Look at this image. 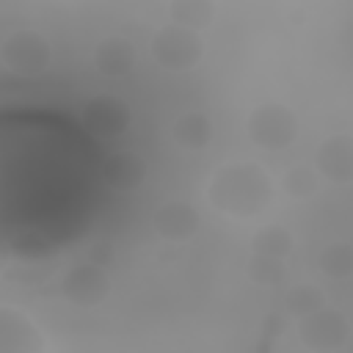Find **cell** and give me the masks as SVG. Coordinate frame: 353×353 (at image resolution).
Masks as SVG:
<instances>
[{
    "mask_svg": "<svg viewBox=\"0 0 353 353\" xmlns=\"http://www.w3.org/2000/svg\"><path fill=\"white\" fill-rule=\"evenodd\" d=\"M207 199L223 215L254 218L273 201V182L256 163H229L212 174Z\"/></svg>",
    "mask_w": 353,
    "mask_h": 353,
    "instance_id": "cell-1",
    "label": "cell"
},
{
    "mask_svg": "<svg viewBox=\"0 0 353 353\" xmlns=\"http://www.w3.org/2000/svg\"><path fill=\"white\" fill-rule=\"evenodd\" d=\"M245 135L259 149L281 152L292 146L298 138V116L290 105H281V102L256 105L245 119Z\"/></svg>",
    "mask_w": 353,
    "mask_h": 353,
    "instance_id": "cell-2",
    "label": "cell"
},
{
    "mask_svg": "<svg viewBox=\"0 0 353 353\" xmlns=\"http://www.w3.org/2000/svg\"><path fill=\"white\" fill-rule=\"evenodd\" d=\"M52 61V47L44 33L33 28L14 30L0 44V63L6 72L17 77H36L41 74Z\"/></svg>",
    "mask_w": 353,
    "mask_h": 353,
    "instance_id": "cell-3",
    "label": "cell"
},
{
    "mask_svg": "<svg viewBox=\"0 0 353 353\" xmlns=\"http://www.w3.org/2000/svg\"><path fill=\"white\" fill-rule=\"evenodd\" d=\"M204 55V41L196 30L182 25H163L152 39V58L168 72H188Z\"/></svg>",
    "mask_w": 353,
    "mask_h": 353,
    "instance_id": "cell-4",
    "label": "cell"
},
{
    "mask_svg": "<svg viewBox=\"0 0 353 353\" xmlns=\"http://www.w3.org/2000/svg\"><path fill=\"white\" fill-rule=\"evenodd\" d=\"M350 325L339 309L323 306L298 320V339L312 353H334L347 342Z\"/></svg>",
    "mask_w": 353,
    "mask_h": 353,
    "instance_id": "cell-5",
    "label": "cell"
},
{
    "mask_svg": "<svg viewBox=\"0 0 353 353\" xmlns=\"http://www.w3.org/2000/svg\"><path fill=\"white\" fill-rule=\"evenodd\" d=\"M61 292L69 303L80 306V309H94L99 306L108 292H110V276L102 265L94 262H80L74 268H69L61 279Z\"/></svg>",
    "mask_w": 353,
    "mask_h": 353,
    "instance_id": "cell-6",
    "label": "cell"
},
{
    "mask_svg": "<svg viewBox=\"0 0 353 353\" xmlns=\"http://www.w3.org/2000/svg\"><path fill=\"white\" fill-rule=\"evenodd\" d=\"M83 124L88 127V132L94 138H119L130 130L132 124V110L121 97L113 94H99L94 99L85 102L83 108Z\"/></svg>",
    "mask_w": 353,
    "mask_h": 353,
    "instance_id": "cell-7",
    "label": "cell"
},
{
    "mask_svg": "<svg viewBox=\"0 0 353 353\" xmlns=\"http://www.w3.org/2000/svg\"><path fill=\"white\" fill-rule=\"evenodd\" d=\"M314 171L334 185H350L353 182V135L334 132L323 138L314 152Z\"/></svg>",
    "mask_w": 353,
    "mask_h": 353,
    "instance_id": "cell-8",
    "label": "cell"
},
{
    "mask_svg": "<svg viewBox=\"0 0 353 353\" xmlns=\"http://www.w3.org/2000/svg\"><path fill=\"white\" fill-rule=\"evenodd\" d=\"M0 353H47L33 320L14 306H0Z\"/></svg>",
    "mask_w": 353,
    "mask_h": 353,
    "instance_id": "cell-9",
    "label": "cell"
},
{
    "mask_svg": "<svg viewBox=\"0 0 353 353\" xmlns=\"http://www.w3.org/2000/svg\"><path fill=\"white\" fill-rule=\"evenodd\" d=\"M154 232L168 240V243H188L199 232V212L188 201H165L163 207L154 210Z\"/></svg>",
    "mask_w": 353,
    "mask_h": 353,
    "instance_id": "cell-10",
    "label": "cell"
},
{
    "mask_svg": "<svg viewBox=\"0 0 353 353\" xmlns=\"http://www.w3.org/2000/svg\"><path fill=\"white\" fill-rule=\"evenodd\" d=\"M102 179L108 188L119 190V193H130L138 190L146 179V160L135 152H116L102 163Z\"/></svg>",
    "mask_w": 353,
    "mask_h": 353,
    "instance_id": "cell-11",
    "label": "cell"
},
{
    "mask_svg": "<svg viewBox=\"0 0 353 353\" xmlns=\"http://www.w3.org/2000/svg\"><path fill=\"white\" fill-rule=\"evenodd\" d=\"M135 47L124 36H105L94 47V66L105 77H124L135 66Z\"/></svg>",
    "mask_w": 353,
    "mask_h": 353,
    "instance_id": "cell-12",
    "label": "cell"
},
{
    "mask_svg": "<svg viewBox=\"0 0 353 353\" xmlns=\"http://www.w3.org/2000/svg\"><path fill=\"white\" fill-rule=\"evenodd\" d=\"M171 135L174 141L182 146V149H190V152H201L212 143V135H215V127L210 121L207 113L201 110H188L182 116H176V121L171 124Z\"/></svg>",
    "mask_w": 353,
    "mask_h": 353,
    "instance_id": "cell-13",
    "label": "cell"
},
{
    "mask_svg": "<svg viewBox=\"0 0 353 353\" xmlns=\"http://www.w3.org/2000/svg\"><path fill=\"white\" fill-rule=\"evenodd\" d=\"M218 8L212 0H171L168 3V17L174 25H182L188 30H204L212 25Z\"/></svg>",
    "mask_w": 353,
    "mask_h": 353,
    "instance_id": "cell-14",
    "label": "cell"
},
{
    "mask_svg": "<svg viewBox=\"0 0 353 353\" xmlns=\"http://www.w3.org/2000/svg\"><path fill=\"white\" fill-rule=\"evenodd\" d=\"M251 251L254 254H262V256H276V259H284L290 251H292V234L279 226V223H265L254 232L251 237Z\"/></svg>",
    "mask_w": 353,
    "mask_h": 353,
    "instance_id": "cell-15",
    "label": "cell"
},
{
    "mask_svg": "<svg viewBox=\"0 0 353 353\" xmlns=\"http://www.w3.org/2000/svg\"><path fill=\"white\" fill-rule=\"evenodd\" d=\"M325 306V292L317 284H295L284 292V312L295 320Z\"/></svg>",
    "mask_w": 353,
    "mask_h": 353,
    "instance_id": "cell-16",
    "label": "cell"
},
{
    "mask_svg": "<svg viewBox=\"0 0 353 353\" xmlns=\"http://www.w3.org/2000/svg\"><path fill=\"white\" fill-rule=\"evenodd\" d=\"M245 273L259 287H281L287 281V265H284V259H276V256L251 254L248 265H245Z\"/></svg>",
    "mask_w": 353,
    "mask_h": 353,
    "instance_id": "cell-17",
    "label": "cell"
},
{
    "mask_svg": "<svg viewBox=\"0 0 353 353\" xmlns=\"http://www.w3.org/2000/svg\"><path fill=\"white\" fill-rule=\"evenodd\" d=\"M320 270L328 279H350L353 276V245L350 243H331L317 256Z\"/></svg>",
    "mask_w": 353,
    "mask_h": 353,
    "instance_id": "cell-18",
    "label": "cell"
},
{
    "mask_svg": "<svg viewBox=\"0 0 353 353\" xmlns=\"http://www.w3.org/2000/svg\"><path fill=\"white\" fill-rule=\"evenodd\" d=\"M317 185H320V174L312 168V165H292L284 171L281 176V190L290 196V199H309L312 193H317Z\"/></svg>",
    "mask_w": 353,
    "mask_h": 353,
    "instance_id": "cell-19",
    "label": "cell"
},
{
    "mask_svg": "<svg viewBox=\"0 0 353 353\" xmlns=\"http://www.w3.org/2000/svg\"><path fill=\"white\" fill-rule=\"evenodd\" d=\"M110 259H113V251L110 248H91L88 251V262H94V265H110Z\"/></svg>",
    "mask_w": 353,
    "mask_h": 353,
    "instance_id": "cell-20",
    "label": "cell"
}]
</instances>
